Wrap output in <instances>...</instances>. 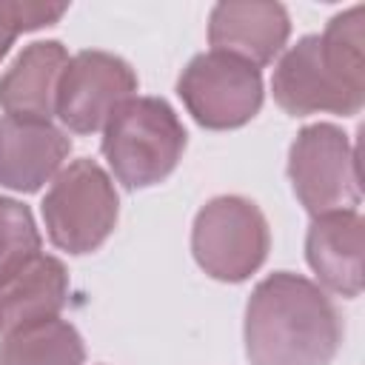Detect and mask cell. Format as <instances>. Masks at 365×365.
I'll use <instances>...</instances> for the list:
<instances>
[{"label":"cell","mask_w":365,"mask_h":365,"mask_svg":"<svg viewBox=\"0 0 365 365\" xmlns=\"http://www.w3.org/2000/svg\"><path fill=\"white\" fill-rule=\"evenodd\" d=\"M288 177L297 200L314 217L359 202L356 154L334 123H314L297 134L288 151Z\"/></svg>","instance_id":"obj_6"},{"label":"cell","mask_w":365,"mask_h":365,"mask_svg":"<svg viewBox=\"0 0 365 365\" xmlns=\"http://www.w3.org/2000/svg\"><path fill=\"white\" fill-rule=\"evenodd\" d=\"M68 299V271L51 257L40 254L26 268L0 282V336L23 325L54 319Z\"/></svg>","instance_id":"obj_13"},{"label":"cell","mask_w":365,"mask_h":365,"mask_svg":"<svg viewBox=\"0 0 365 365\" xmlns=\"http://www.w3.org/2000/svg\"><path fill=\"white\" fill-rule=\"evenodd\" d=\"M68 51L57 40H37L26 46L0 77V108L17 120L48 123L57 103V86Z\"/></svg>","instance_id":"obj_12"},{"label":"cell","mask_w":365,"mask_h":365,"mask_svg":"<svg viewBox=\"0 0 365 365\" xmlns=\"http://www.w3.org/2000/svg\"><path fill=\"white\" fill-rule=\"evenodd\" d=\"M71 140L51 123L0 117V185L31 194L63 171Z\"/></svg>","instance_id":"obj_10"},{"label":"cell","mask_w":365,"mask_h":365,"mask_svg":"<svg viewBox=\"0 0 365 365\" xmlns=\"http://www.w3.org/2000/svg\"><path fill=\"white\" fill-rule=\"evenodd\" d=\"M177 94L200 125L214 131L240 128L262 106V74L251 63L211 48L182 68Z\"/></svg>","instance_id":"obj_7"},{"label":"cell","mask_w":365,"mask_h":365,"mask_svg":"<svg viewBox=\"0 0 365 365\" xmlns=\"http://www.w3.org/2000/svg\"><path fill=\"white\" fill-rule=\"evenodd\" d=\"M137 91L134 68L111 51H80L68 57L57 86L54 114L68 131H100L108 117Z\"/></svg>","instance_id":"obj_8"},{"label":"cell","mask_w":365,"mask_h":365,"mask_svg":"<svg viewBox=\"0 0 365 365\" xmlns=\"http://www.w3.org/2000/svg\"><path fill=\"white\" fill-rule=\"evenodd\" d=\"M271 231L265 214L245 197H214L205 202L191 228L197 265L220 282L248 279L268 257Z\"/></svg>","instance_id":"obj_5"},{"label":"cell","mask_w":365,"mask_h":365,"mask_svg":"<svg viewBox=\"0 0 365 365\" xmlns=\"http://www.w3.org/2000/svg\"><path fill=\"white\" fill-rule=\"evenodd\" d=\"M120 200L111 177L94 160L68 163L43 197L48 240L68 254L100 248L117 225Z\"/></svg>","instance_id":"obj_4"},{"label":"cell","mask_w":365,"mask_h":365,"mask_svg":"<svg viewBox=\"0 0 365 365\" xmlns=\"http://www.w3.org/2000/svg\"><path fill=\"white\" fill-rule=\"evenodd\" d=\"M362 6L334 14L322 34H305L274 68L271 91L294 117L331 111L351 117L365 103V26Z\"/></svg>","instance_id":"obj_2"},{"label":"cell","mask_w":365,"mask_h":365,"mask_svg":"<svg viewBox=\"0 0 365 365\" xmlns=\"http://www.w3.org/2000/svg\"><path fill=\"white\" fill-rule=\"evenodd\" d=\"M66 3H23V0H0V60L11 48L14 37L23 31H34L43 26H54L66 14Z\"/></svg>","instance_id":"obj_16"},{"label":"cell","mask_w":365,"mask_h":365,"mask_svg":"<svg viewBox=\"0 0 365 365\" xmlns=\"http://www.w3.org/2000/svg\"><path fill=\"white\" fill-rule=\"evenodd\" d=\"M342 342L331 297L311 279L277 271L245 305V356L251 365H328Z\"/></svg>","instance_id":"obj_1"},{"label":"cell","mask_w":365,"mask_h":365,"mask_svg":"<svg viewBox=\"0 0 365 365\" xmlns=\"http://www.w3.org/2000/svg\"><path fill=\"white\" fill-rule=\"evenodd\" d=\"M185 151V128L160 97L125 100L103 125V154L125 188L165 180Z\"/></svg>","instance_id":"obj_3"},{"label":"cell","mask_w":365,"mask_h":365,"mask_svg":"<svg viewBox=\"0 0 365 365\" xmlns=\"http://www.w3.org/2000/svg\"><path fill=\"white\" fill-rule=\"evenodd\" d=\"M362 214L356 208L328 211L311 220L305 257L325 288L342 297L362 291Z\"/></svg>","instance_id":"obj_11"},{"label":"cell","mask_w":365,"mask_h":365,"mask_svg":"<svg viewBox=\"0 0 365 365\" xmlns=\"http://www.w3.org/2000/svg\"><path fill=\"white\" fill-rule=\"evenodd\" d=\"M83 336L60 317L0 336V365H83Z\"/></svg>","instance_id":"obj_14"},{"label":"cell","mask_w":365,"mask_h":365,"mask_svg":"<svg viewBox=\"0 0 365 365\" xmlns=\"http://www.w3.org/2000/svg\"><path fill=\"white\" fill-rule=\"evenodd\" d=\"M288 34L291 20L279 3L228 0L217 3L208 17V43L214 51L240 57L254 68L268 66L288 43Z\"/></svg>","instance_id":"obj_9"},{"label":"cell","mask_w":365,"mask_h":365,"mask_svg":"<svg viewBox=\"0 0 365 365\" xmlns=\"http://www.w3.org/2000/svg\"><path fill=\"white\" fill-rule=\"evenodd\" d=\"M43 240L29 205L0 197V282L40 257Z\"/></svg>","instance_id":"obj_15"}]
</instances>
